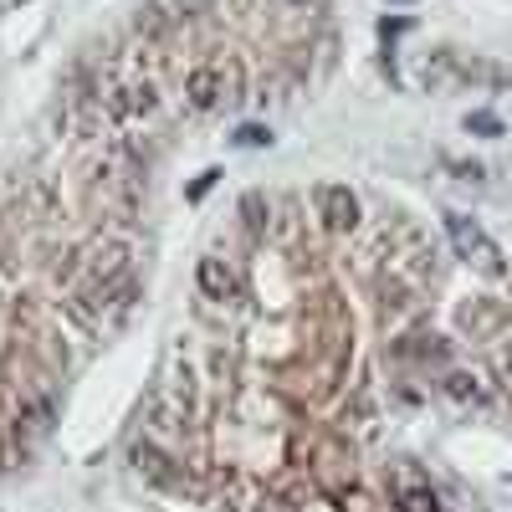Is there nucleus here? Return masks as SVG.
<instances>
[{
    "mask_svg": "<svg viewBox=\"0 0 512 512\" xmlns=\"http://www.w3.org/2000/svg\"><path fill=\"white\" fill-rule=\"evenodd\" d=\"M236 88H241V67L236 62H205V67H195L190 77H185V103H190V113H216V108H226L231 98H236Z\"/></svg>",
    "mask_w": 512,
    "mask_h": 512,
    "instance_id": "obj_1",
    "label": "nucleus"
},
{
    "mask_svg": "<svg viewBox=\"0 0 512 512\" xmlns=\"http://www.w3.org/2000/svg\"><path fill=\"white\" fill-rule=\"evenodd\" d=\"M446 236L456 246V256H466V262H477L482 272H502V251L487 241V231L477 221H466V216H446Z\"/></svg>",
    "mask_w": 512,
    "mask_h": 512,
    "instance_id": "obj_2",
    "label": "nucleus"
},
{
    "mask_svg": "<svg viewBox=\"0 0 512 512\" xmlns=\"http://www.w3.org/2000/svg\"><path fill=\"white\" fill-rule=\"evenodd\" d=\"M390 502H395V512H441L436 487L425 482L415 466H395L390 472Z\"/></svg>",
    "mask_w": 512,
    "mask_h": 512,
    "instance_id": "obj_3",
    "label": "nucleus"
},
{
    "mask_svg": "<svg viewBox=\"0 0 512 512\" xmlns=\"http://www.w3.org/2000/svg\"><path fill=\"white\" fill-rule=\"evenodd\" d=\"M318 216H323V226L333 231V236H344V231H354L359 226V195L349 190V185H318Z\"/></svg>",
    "mask_w": 512,
    "mask_h": 512,
    "instance_id": "obj_4",
    "label": "nucleus"
},
{
    "mask_svg": "<svg viewBox=\"0 0 512 512\" xmlns=\"http://www.w3.org/2000/svg\"><path fill=\"white\" fill-rule=\"evenodd\" d=\"M200 292L205 297H216V303H231V297H241V277L236 267L226 262V256H200Z\"/></svg>",
    "mask_w": 512,
    "mask_h": 512,
    "instance_id": "obj_5",
    "label": "nucleus"
},
{
    "mask_svg": "<svg viewBox=\"0 0 512 512\" xmlns=\"http://www.w3.org/2000/svg\"><path fill=\"white\" fill-rule=\"evenodd\" d=\"M82 267H88L93 287H108V282L128 267V246H123V241H103V246L88 251V262H82Z\"/></svg>",
    "mask_w": 512,
    "mask_h": 512,
    "instance_id": "obj_6",
    "label": "nucleus"
},
{
    "mask_svg": "<svg viewBox=\"0 0 512 512\" xmlns=\"http://www.w3.org/2000/svg\"><path fill=\"white\" fill-rule=\"evenodd\" d=\"M52 420H57L52 395H36V400L21 405V431H26V436H47V431H52Z\"/></svg>",
    "mask_w": 512,
    "mask_h": 512,
    "instance_id": "obj_7",
    "label": "nucleus"
},
{
    "mask_svg": "<svg viewBox=\"0 0 512 512\" xmlns=\"http://www.w3.org/2000/svg\"><path fill=\"white\" fill-rule=\"evenodd\" d=\"M134 461H139V472H144L149 482H175V466H169V456H164L154 441H139V446H134Z\"/></svg>",
    "mask_w": 512,
    "mask_h": 512,
    "instance_id": "obj_8",
    "label": "nucleus"
},
{
    "mask_svg": "<svg viewBox=\"0 0 512 512\" xmlns=\"http://www.w3.org/2000/svg\"><path fill=\"white\" fill-rule=\"evenodd\" d=\"M441 390H446L456 405H477V400L487 395V390H482V379H477V374H461V369H451V374L441 379Z\"/></svg>",
    "mask_w": 512,
    "mask_h": 512,
    "instance_id": "obj_9",
    "label": "nucleus"
},
{
    "mask_svg": "<svg viewBox=\"0 0 512 512\" xmlns=\"http://www.w3.org/2000/svg\"><path fill=\"white\" fill-rule=\"evenodd\" d=\"M267 210H272V205H267V195H262V190L241 195V216H246V226H251V231H267Z\"/></svg>",
    "mask_w": 512,
    "mask_h": 512,
    "instance_id": "obj_10",
    "label": "nucleus"
},
{
    "mask_svg": "<svg viewBox=\"0 0 512 512\" xmlns=\"http://www.w3.org/2000/svg\"><path fill=\"white\" fill-rule=\"evenodd\" d=\"M267 139H272V134H267V128H256V123H251V128H241V134H236V144H246V149L267 144Z\"/></svg>",
    "mask_w": 512,
    "mask_h": 512,
    "instance_id": "obj_11",
    "label": "nucleus"
},
{
    "mask_svg": "<svg viewBox=\"0 0 512 512\" xmlns=\"http://www.w3.org/2000/svg\"><path fill=\"white\" fill-rule=\"evenodd\" d=\"M466 128H482V134H497V128H502V123H497L492 113H477V118H466Z\"/></svg>",
    "mask_w": 512,
    "mask_h": 512,
    "instance_id": "obj_12",
    "label": "nucleus"
}]
</instances>
